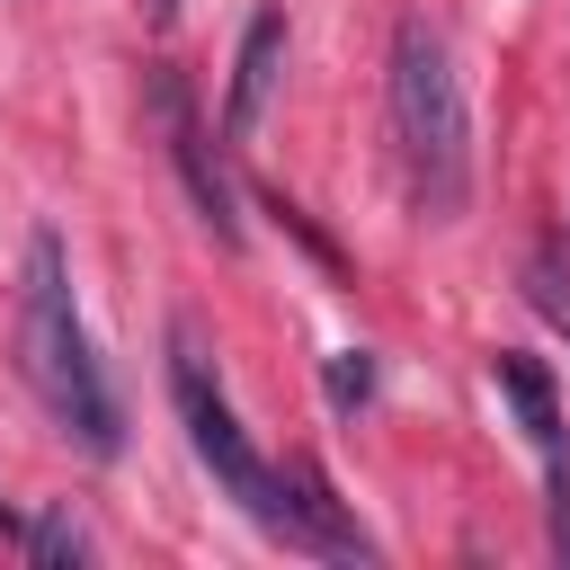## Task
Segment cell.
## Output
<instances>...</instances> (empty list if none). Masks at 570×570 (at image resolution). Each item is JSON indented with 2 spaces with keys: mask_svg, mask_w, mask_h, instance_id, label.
<instances>
[{
  "mask_svg": "<svg viewBox=\"0 0 570 570\" xmlns=\"http://www.w3.org/2000/svg\"><path fill=\"white\" fill-rule=\"evenodd\" d=\"M151 116H160V134H169V169L187 178L196 223H205L214 240H240L232 178H223V160H214V142H205V125H196V107H187V80H178V71H160V80H151Z\"/></svg>",
  "mask_w": 570,
  "mask_h": 570,
  "instance_id": "cell-4",
  "label": "cell"
},
{
  "mask_svg": "<svg viewBox=\"0 0 570 570\" xmlns=\"http://www.w3.org/2000/svg\"><path fill=\"white\" fill-rule=\"evenodd\" d=\"M151 18H178V0H151Z\"/></svg>",
  "mask_w": 570,
  "mask_h": 570,
  "instance_id": "cell-13",
  "label": "cell"
},
{
  "mask_svg": "<svg viewBox=\"0 0 570 570\" xmlns=\"http://www.w3.org/2000/svg\"><path fill=\"white\" fill-rule=\"evenodd\" d=\"M276 71H285V9H258L240 27V53H232V89H223V134L249 142L267 98H276Z\"/></svg>",
  "mask_w": 570,
  "mask_h": 570,
  "instance_id": "cell-6",
  "label": "cell"
},
{
  "mask_svg": "<svg viewBox=\"0 0 570 570\" xmlns=\"http://www.w3.org/2000/svg\"><path fill=\"white\" fill-rule=\"evenodd\" d=\"M365 392H374V356H365V347H338V356H330V401L356 410Z\"/></svg>",
  "mask_w": 570,
  "mask_h": 570,
  "instance_id": "cell-10",
  "label": "cell"
},
{
  "mask_svg": "<svg viewBox=\"0 0 570 570\" xmlns=\"http://www.w3.org/2000/svg\"><path fill=\"white\" fill-rule=\"evenodd\" d=\"M267 534H285V543H303V552H330V561H365L374 543L356 534V517L330 499V481H321V463H285L276 472V525Z\"/></svg>",
  "mask_w": 570,
  "mask_h": 570,
  "instance_id": "cell-5",
  "label": "cell"
},
{
  "mask_svg": "<svg viewBox=\"0 0 570 570\" xmlns=\"http://www.w3.org/2000/svg\"><path fill=\"white\" fill-rule=\"evenodd\" d=\"M18 543H27V561H45V570H71V561L89 552V534H80V517H71V508H45Z\"/></svg>",
  "mask_w": 570,
  "mask_h": 570,
  "instance_id": "cell-8",
  "label": "cell"
},
{
  "mask_svg": "<svg viewBox=\"0 0 570 570\" xmlns=\"http://www.w3.org/2000/svg\"><path fill=\"white\" fill-rule=\"evenodd\" d=\"M169 401H178V428H187L196 463L223 481V499H240V517L276 525V463H267V454L249 445V428L232 419V401H223V383H214V356L196 347L187 321L169 330Z\"/></svg>",
  "mask_w": 570,
  "mask_h": 570,
  "instance_id": "cell-3",
  "label": "cell"
},
{
  "mask_svg": "<svg viewBox=\"0 0 570 570\" xmlns=\"http://www.w3.org/2000/svg\"><path fill=\"white\" fill-rule=\"evenodd\" d=\"M18 374L27 392L45 401V419L80 445V454H125V401L80 330V303H71V267H62V240L36 232L27 240V285H18Z\"/></svg>",
  "mask_w": 570,
  "mask_h": 570,
  "instance_id": "cell-1",
  "label": "cell"
},
{
  "mask_svg": "<svg viewBox=\"0 0 570 570\" xmlns=\"http://www.w3.org/2000/svg\"><path fill=\"white\" fill-rule=\"evenodd\" d=\"M552 552H561V561H570V472H561V481H552Z\"/></svg>",
  "mask_w": 570,
  "mask_h": 570,
  "instance_id": "cell-11",
  "label": "cell"
},
{
  "mask_svg": "<svg viewBox=\"0 0 570 570\" xmlns=\"http://www.w3.org/2000/svg\"><path fill=\"white\" fill-rule=\"evenodd\" d=\"M499 392L517 401L525 436L543 445V463H552V481H561V410H552V383H543V365H534V356H499Z\"/></svg>",
  "mask_w": 570,
  "mask_h": 570,
  "instance_id": "cell-7",
  "label": "cell"
},
{
  "mask_svg": "<svg viewBox=\"0 0 570 570\" xmlns=\"http://www.w3.org/2000/svg\"><path fill=\"white\" fill-rule=\"evenodd\" d=\"M0 534H27V525H18V517H9V508H0Z\"/></svg>",
  "mask_w": 570,
  "mask_h": 570,
  "instance_id": "cell-12",
  "label": "cell"
},
{
  "mask_svg": "<svg viewBox=\"0 0 570 570\" xmlns=\"http://www.w3.org/2000/svg\"><path fill=\"white\" fill-rule=\"evenodd\" d=\"M525 303H534V312L570 338V267H561L552 249H534V258H525Z\"/></svg>",
  "mask_w": 570,
  "mask_h": 570,
  "instance_id": "cell-9",
  "label": "cell"
},
{
  "mask_svg": "<svg viewBox=\"0 0 570 570\" xmlns=\"http://www.w3.org/2000/svg\"><path fill=\"white\" fill-rule=\"evenodd\" d=\"M392 134H401L419 214L454 223L472 205V107H463L454 53L428 18H401V36H392Z\"/></svg>",
  "mask_w": 570,
  "mask_h": 570,
  "instance_id": "cell-2",
  "label": "cell"
}]
</instances>
